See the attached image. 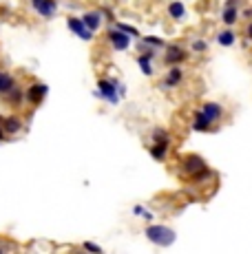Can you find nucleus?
Wrapping results in <instances>:
<instances>
[{"label": "nucleus", "instance_id": "f257e3e1", "mask_svg": "<svg viewBox=\"0 0 252 254\" xmlns=\"http://www.w3.org/2000/svg\"><path fill=\"white\" fill-rule=\"evenodd\" d=\"M144 237L148 239L151 243H155V246H162V248H168L175 243L177 234L173 228L168 226H162V223H151V226L144 230Z\"/></svg>", "mask_w": 252, "mask_h": 254}, {"label": "nucleus", "instance_id": "f03ea898", "mask_svg": "<svg viewBox=\"0 0 252 254\" xmlns=\"http://www.w3.org/2000/svg\"><path fill=\"white\" fill-rule=\"evenodd\" d=\"M179 166H182V173L190 175V177H197V175L208 168L206 162H203L199 155H184V157L179 159Z\"/></svg>", "mask_w": 252, "mask_h": 254}, {"label": "nucleus", "instance_id": "7ed1b4c3", "mask_svg": "<svg viewBox=\"0 0 252 254\" xmlns=\"http://www.w3.org/2000/svg\"><path fill=\"white\" fill-rule=\"evenodd\" d=\"M95 97L106 100L109 104H118V102H120V93H118L115 82L113 80H100L98 82V89H95Z\"/></svg>", "mask_w": 252, "mask_h": 254}, {"label": "nucleus", "instance_id": "20e7f679", "mask_svg": "<svg viewBox=\"0 0 252 254\" xmlns=\"http://www.w3.org/2000/svg\"><path fill=\"white\" fill-rule=\"evenodd\" d=\"M106 38H109V45L115 49V51H128L130 49V36L124 31H120L118 27L109 29V33H106Z\"/></svg>", "mask_w": 252, "mask_h": 254}, {"label": "nucleus", "instance_id": "39448f33", "mask_svg": "<svg viewBox=\"0 0 252 254\" xmlns=\"http://www.w3.org/2000/svg\"><path fill=\"white\" fill-rule=\"evenodd\" d=\"M66 27H69V31H73L77 38H82V40H93V31L86 27L82 18H75V16L66 18Z\"/></svg>", "mask_w": 252, "mask_h": 254}, {"label": "nucleus", "instance_id": "423d86ee", "mask_svg": "<svg viewBox=\"0 0 252 254\" xmlns=\"http://www.w3.org/2000/svg\"><path fill=\"white\" fill-rule=\"evenodd\" d=\"M186 60V49L179 45H166V53H164V64L175 66Z\"/></svg>", "mask_w": 252, "mask_h": 254}, {"label": "nucleus", "instance_id": "0eeeda50", "mask_svg": "<svg viewBox=\"0 0 252 254\" xmlns=\"http://www.w3.org/2000/svg\"><path fill=\"white\" fill-rule=\"evenodd\" d=\"M25 93H27V102H29V104L38 106V104H42V102H45L47 95H49V86H47V84H38V82H36V84H31Z\"/></svg>", "mask_w": 252, "mask_h": 254}, {"label": "nucleus", "instance_id": "6e6552de", "mask_svg": "<svg viewBox=\"0 0 252 254\" xmlns=\"http://www.w3.org/2000/svg\"><path fill=\"white\" fill-rule=\"evenodd\" d=\"M33 11L42 18H53L58 13V2L56 0H31Z\"/></svg>", "mask_w": 252, "mask_h": 254}, {"label": "nucleus", "instance_id": "1a4fd4ad", "mask_svg": "<svg viewBox=\"0 0 252 254\" xmlns=\"http://www.w3.org/2000/svg\"><path fill=\"white\" fill-rule=\"evenodd\" d=\"M239 0H228L224 11H221V22L226 24V27H235L237 20H239Z\"/></svg>", "mask_w": 252, "mask_h": 254}, {"label": "nucleus", "instance_id": "9d476101", "mask_svg": "<svg viewBox=\"0 0 252 254\" xmlns=\"http://www.w3.org/2000/svg\"><path fill=\"white\" fill-rule=\"evenodd\" d=\"M2 100L7 102L9 106H13V109H18V106H22L27 102V93H25V89H20V86H13L11 91H7L2 95Z\"/></svg>", "mask_w": 252, "mask_h": 254}, {"label": "nucleus", "instance_id": "9b49d317", "mask_svg": "<svg viewBox=\"0 0 252 254\" xmlns=\"http://www.w3.org/2000/svg\"><path fill=\"white\" fill-rule=\"evenodd\" d=\"M192 130H195V133H212V122L208 120L201 109L195 111V117H192Z\"/></svg>", "mask_w": 252, "mask_h": 254}, {"label": "nucleus", "instance_id": "f8f14e48", "mask_svg": "<svg viewBox=\"0 0 252 254\" xmlns=\"http://www.w3.org/2000/svg\"><path fill=\"white\" fill-rule=\"evenodd\" d=\"M22 128H25V124H22V120L18 115L2 117V130H4V135H18Z\"/></svg>", "mask_w": 252, "mask_h": 254}, {"label": "nucleus", "instance_id": "ddd939ff", "mask_svg": "<svg viewBox=\"0 0 252 254\" xmlns=\"http://www.w3.org/2000/svg\"><path fill=\"white\" fill-rule=\"evenodd\" d=\"M201 111L206 113V117L212 122V124H215V122H219L221 117H224V113H226L224 106H221L219 102H206V104L201 106Z\"/></svg>", "mask_w": 252, "mask_h": 254}, {"label": "nucleus", "instance_id": "4468645a", "mask_svg": "<svg viewBox=\"0 0 252 254\" xmlns=\"http://www.w3.org/2000/svg\"><path fill=\"white\" fill-rule=\"evenodd\" d=\"M182 80H184V71L179 64H175V66H171V71L164 77V86H166V89H175V86L182 84Z\"/></svg>", "mask_w": 252, "mask_h": 254}, {"label": "nucleus", "instance_id": "2eb2a0df", "mask_svg": "<svg viewBox=\"0 0 252 254\" xmlns=\"http://www.w3.org/2000/svg\"><path fill=\"white\" fill-rule=\"evenodd\" d=\"M148 153H151V157L155 162H164V159L168 157V141H153Z\"/></svg>", "mask_w": 252, "mask_h": 254}, {"label": "nucleus", "instance_id": "dca6fc26", "mask_svg": "<svg viewBox=\"0 0 252 254\" xmlns=\"http://www.w3.org/2000/svg\"><path fill=\"white\" fill-rule=\"evenodd\" d=\"M237 42V33L232 31V27H226L217 33V45L219 47H232Z\"/></svg>", "mask_w": 252, "mask_h": 254}, {"label": "nucleus", "instance_id": "f3484780", "mask_svg": "<svg viewBox=\"0 0 252 254\" xmlns=\"http://www.w3.org/2000/svg\"><path fill=\"white\" fill-rule=\"evenodd\" d=\"M82 20H84L86 27L95 33L102 27V11H100V9H98V11H86L84 16H82Z\"/></svg>", "mask_w": 252, "mask_h": 254}, {"label": "nucleus", "instance_id": "a211bd4d", "mask_svg": "<svg viewBox=\"0 0 252 254\" xmlns=\"http://www.w3.org/2000/svg\"><path fill=\"white\" fill-rule=\"evenodd\" d=\"M135 60H137V66H139V71H142L144 75L151 77L153 73H155V71H153V60H155V58H151L148 53H139Z\"/></svg>", "mask_w": 252, "mask_h": 254}, {"label": "nucleus", "instance_id": "6ab92c4d", "mask_svg": "<svg viewBox=\"0 0 252 254\" xmlns=\"http://www.w3.org/2000/svg\"><path fill=\"white\" fill-rule=\"evenodd\" d=\"M16 86V77L7 71H0V95H4L7 91H11Z\"/></svg>", "mask_w": 252, "mask_h": 254}, {"label": "nucleus", "instance_id": "aec40b11", "mask_svg": "<svg viewBox=\"0 0 252 254\" xmlns=\"http://www.w3.org/2000/svg\"><path fill=\"white\" fill-rule=\"evenodd\" d=\"M166 9H168V16H171L173 20H182V18L186 16V7H184V2H179V0L171 2Z\"/></svg>", "mask_w": 252, "mask_h": 254}, {"label": "nucleus", "instance_id": "412c9836", "mask_svg": "<svg viewBox=\"0 0 252 254\" xmlns=\"http://www.w3.org/2000/svg\"><path fill=\"white\" fill-rule=\"evenodd\" d=\"M142 45L153 47V49H166V40H162V38H155V36H144L142 38Z\"/></svg>", "mask_w": 252, "mask_h": 254}, {"label": "nucleus", "instance_id": "4be33fe9", "mask_svg": "<svg viewBox=\"0 0 252 254\" xmlns=\"http://www.w3.org/2000/svg\"><path fill=\"white\" fill-rule=\"evenodd\" d=\"M133 214H135V217H142L144 221H148V223L153 221V212H148V210L144 206H139V203H137V206H133Z\"/></svg>", "mask_w": 252, "mask_h": 254}, {"label": "nucleus", "instance_id": "5701e85b", "mask_svg": "<svg viewBox=\"0 0 252 254\" xmlns=\"http://www.w3.org/2000/svg\"><path fill=\"white\" fill-rule=\"evenodd\" d=\"M113 24L120 29V31L128 33L130 38H137V36H139V31H137V29H135V27H130V24H124V22H113Z\"/></svg>", "mask_w": 252, "mask_h": 254}, {"label": "nucleus", "instance_id": "b1692460", "mask_svg": "<svg viewBox=\"0 0 252 254\" xmlns=\"http://www.w3.org/2000/svg\"><path fill=\"white\" fill-rule=\"evenodd\" d=\"M153 141H168V130L155 128V130H153Z\"/></svg>", "mask_w": 252, "mask_h": 254}, {"label": "nucleus", "instance_id": "393cba45", "mask_svg": "<svg viewBox=\"0 0 252 254\" xmlns=\"http://www.w3.org/2000/svg\"><path fill=\"white\" fill-rule=\"evenodd\" d=\"M192 51H197V53H203V51H208V42L206 40H192Z\"/></svg>", "mask_w": 252, "mask_h": 254}, {"label": "nucleus", "instance_id": "a878e982", "mask_svg": "<svg viewBox=\"0 0 252 254\" xmlns=\"http://www.w3.org/2000/svg\"><path fill=\"white\" fill-rule=\"evenodd\" d=\"M82 250H86V252H102V248L100 246H95V243H91V241H86V243H82Z\"/></svg>", "mask_w": 252, "mask_h": 254}, {"label": "nucleus", "instance_id": "bb28decb", "mask_svg": "<svg viewBox=\"0 0 252 254\" xmlns=\"http://www.w3.org/2000/svg\"><path fill=\"white\" fill-rule=\"evenodd\" d=\"M115 82V86H118V93H120V97H124L126 95V86L122 84V82H120V80H113Z\"/></svg>", "mask_w": 252, "mask_h": 254}, {"label": "nucleus", "instance_id": "cd10ccee", "mask_svg": "<svg viewBox=\"0 0 252 254\" xmlns=\"http://www.w3.org/2000/svg\"><path fill=\"white\" fill-rule=\"evenodd\" d=\"M246 36H248L250 40H252V20H250V24H248V27H246Z\"/></svg>", "mask_w": 252, "mask_h": 254}, {"label": "nucleus", "instance_id": "c85d7f7f", "mask_svg": "<svg viewBox=\"0 0 252 254\" xmlns=\"http://www.w3.org/2000/svg\"><path fill=\"white\" fill-rule=\"evenodd\" d=\"M0 139H7V135H4V130H2V120H0Z\"/></svg>", "mask_w": 252, "mask_h": 254}, {"label": "nucleus", "instance_id": "c756f323", "mask_svg": "<svg viewBox=\"0 0 252 254\" xmlns=\"http://www.w3.org/2000/svg\"><path fill=\"white\" fill-rule=\"evenodd\" d=\"M244 16H246V18H252V7H248V9H244Z\"/></svg>", "mask_w": 252, "mask_h": 254}, {"label": "nucleus", "instance_id": "7c9ffc66", "mask_svg": "<svg viewBox=\"0 0 252 254\" xmlns=\"http://www.w3.org/2000/svg\"><path fill=\"white\" fill-rule=\"evenodd\" d=\"M0 252H4V246H0Z\"/></svg>", "mask_w": 252, "mask_h": 254}, {"label": "nucleus", "instance_id": "2f4dec72", "mask_svg": "<svg viewBox=\"0 0 252 254\" xmlns=\"http://www.w3.org/2000/svg\"><path fill=\"white\" fill-rule=\"evenodd\" d=\"M0 144H2V139H0Z\"/></svg>", "mask_w": 252, "mask_h": 254}]
</instances>
